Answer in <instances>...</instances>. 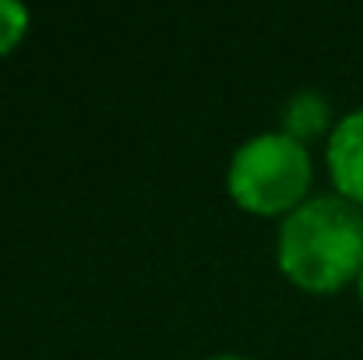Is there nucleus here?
I'll list each match as a JSON object with an SVG mask.
<instances>
[{"instance_id":"1","label":"nucleus","mask_w":363,"mask_h":360,"mask_svg":"<svg viewBox=\"0 0 363 360\" xmlns=\"http://www.w3.org/2000/svg\"><path fill=\"white\" fill-rule=\"evenodd\" d=\"M282 276L307 293H339L363 272V212L339 195H314L293 209L275 237Z\"/></svg>"},{"instance_id":"2","label":"nucleus","mask_w":363,"mask_h":360,"mask_svg":"<svg viewBox=\"0 0 363 360\" xmlns=\"http://www.w3.org/2000/svg\"><path fill=\"white\" fill-rule=\"evenodd\" d=\"M314 159L286 131H264L240 141L226 166V191L250 216H289L311 198Z\"/></svg>"},{"instance_id":"3","label":"nucleus","mask_w":363,"mask_h":360,"mask_svg":"<svg viewBox=\"0 0 363 360\" xmlns=\"http://www.w3.org/2000/svg\"><path fill=\"white\" fill-rule=\"evenodd\" d=\"M325 166L335 195L363 209V107L350 110L325 141Z\"/></svg>"},{"instance_id":"4","label":"nucleus","mask_w":363,"mask_h":360,"mask_svg":"<svg viewBox=\"0 0 363 360\" xmlns=\"http://www.w3.org/2000/svg\"><path fill=\"white\" fill-rule=\"evenodd\" d=\"M325 127H328V103L321 96L300 92V96L289 99V107H286V127H282L286 134H293L296 141L307 145V138L321 134Z\"/></svg>"},{"instance_id":"5","label":"nucleus","mask_w":363,"mask_h":360,"mask_svg":"<svg viewBox=\"0 0 363 360\" xmlns=\"http://www.w3.org/2000/svg\"><path fill=\"white\" fill-rule=\"evenodd\" d=\"M28 7L18 4V0H0V57H7L28 32Z\"/></svg>"},{"instance_id":"6","label":"nucleus","mask_w":363,"mask_h":360,"mask_svg":"<svg viewBox=\"0 0 363 360\" xmlns=\"http://www.w3.org/2000/svg\"><path fill=\"white\" fill-rule=\"evenodd\" d=\"M208 360H250V357H237V354H219V357H208Z\"/></svg>"},{"instance_id":"7","label":"nucleus","mask_w":363,"mask_h":360,"mask_svg":"<svg viewBox=\"0 0 363 360\" xmlns=\"http://www.w3.org/2000/svg\"><path fill=\"white\" fill-rule=\"evenodd\" d=\"M357 293H360V300H363V272H360V279H357Z\"/></svg>"}]
</instances>
